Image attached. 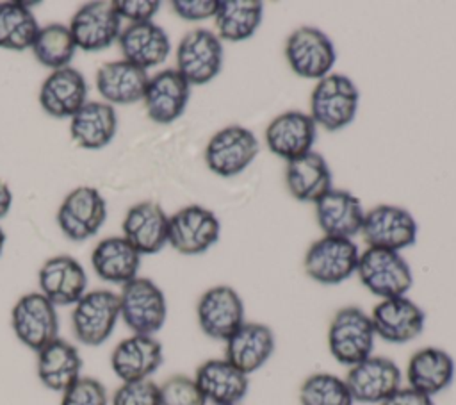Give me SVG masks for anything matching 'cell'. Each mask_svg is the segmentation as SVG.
Masks as SVG:
<instances>
[{"label": "cell", "instance_id": "1", "mask_svg": "<svg viewBox=\"0 0 456 405\" xmlns=\"http://www.w3.org/2000/svg\"><path fill=\"white\" fill-rule=\"evenodd\" d=\"M360 91L342 73H330L317 80L310 95V116L314 123L328 132H337L353 123L358 112Z\"/></svg>", "mask_w": 456, "mask_h": 405}, {"label": "cell", "instance_id": "2", "mask_svg": "<svg viewBox=\"0 0 456 405\" xmlns=\"http://www.w3.org/2000/svg\"><path fill=\"white\" fill-rule=\"evenodd\" d=\"M374 326L365 310L347 305L335 312L328 326V350L338 364L351 368L369 359L374 351Z\"/></svg>", "mask_w": 456, "mask_h": 405}, {"label": "cell", "instance_id": "3", "mask_svg": "<svg viewBox=\"0 0 456 405\" xmlns=\"http://www.w3.org/2000/svg\"><path fill=\"white\" fill-rule=\"evenodd\" d=\"M356 275L362 285L379 300L406 296L413 285V273L401 252L369 248L360 252Z\"/></svg>", "mask_w": 456, "mask_h": 405}, {"label": "cell", "instance_id": "4", "mask_svg": "<svg viewBox=\"0 0 456 405\" xmlns=\"http://www.w3.org/2000/svg\"><path fill=\"white\" fill-rule=\"evenodd\" d=\"M119 318L139 335H155L166 323L167 302L162 289L146 277H135L121 285Z\"/></svg>", "mask_w": 456, "mask_h": 405}, {"label": "cell", "instance_id": "5", "mask_svg": "<svg viewBox=\"0 0 456 405\" xmlns=\"http://www.w3.org/2000/svg\"><path fill=\"white\" fill-rule=\"evenodd\" d=\"M119 319V296L109 289L87 291L71 310V330L84 346H100L114 332Z\"/></svg>", "mask_w": 456, "mask_h": 405}, {"label": "cell", "instance_id": "6", "mask_svg": "<svg viewBox=\"0 0 456 405\" xmlns=\"http://www.w3.org/2000/svg\"><path fill=\"white\" fill-rule=\"evenodd\" d=\"M358 259L360 250L353 239L322 236L308 246L303 268L314 282L337 285L356 273Z\"/></svg>", "mask_w": 456, "mask_h": 405}, {"label": "cell", "instance_id": "7", "mask_svg": "<svg viewBox=\"0 0 456 405\" xmlns=\"http://www.w3.org/2000/svg\"><path fill=\"white\" fill-rule=\"evenodd\" d=\"M285 59L297 77L321 80L331 73L337 62V52L326 32L312 25H303L287 37Z\"/></svg>", "mask_w": 456, "mask_h": 405}, {"label": "cell", "instance_id": "8", "mask_svg": "<svg viewBox=\"0 0 456 405\" xmlns=\"http://www.w3.org/2000/svg\"><path fill=\"white\" fill-rule=\"evenodd\" d=\"M11 326L18 341L37 353L59 337L57 307L39 291L27 293L11 310Z\"/></svg>", "mask_w": 456, "mask_h": 405}, {"label": "cell", "instance_id": "9", "mask_svg": "<svg viewBox=\"0 0 456 405\" xmlns=\"http://www.w3.org/2000/svg\"><path fill=\"white\" fill-rule=\"evenodd\" d=\"M360 234L369 248L401 252L415 244L419 225L404 207L381 203L365 211Z\"/></svg>", "mask_w": 456, "mask_h": 405}, {"label": "cell", "instance_id": "10", "mask_svg": "<svg viewBox=\"0 0 456 405\" xmlns=\"http://www.w3.org/2000/svg\"><path fill=\"white\" fill-rule=\"evenodd\" d=\"M223 68V43L208 29L189 30L176 48V71L191 84L214 80Z\"/></svg>", "mask_w": 456, "mask_h": 405}, {"label": "cell", "instance_id": "11", "mask_svg": "<svg viewBox=\"0 0 456 405\" xmlns=\"http://www.w3.org/2000/svg\"><path fill=\"white\" fill-rule=\"evenodd\" d=\"M258 137L242 125H228L217 130L205 146V162L219 177L242 173L258 155Z\"/></svg>", "mask_w": 456, "mask_h": 405}, {"label": "cell", "instance_id": "12", "mask_svg": "<svg viewBox=\"0 0 456 405\" xmlns=\"http://www.w3.org/2000/svg\"><path fill=\"white\" fill-rule=\"evenodd\" d=\"M221 236L217 216L201 205L178 209L167 219V243L182 255H200L212 248Z\"/></svg>", "mask_w": 456, "mask_h": 405}, {"label": "cell", "instance_id": "13", "mask_svg": "<svg viewBox=\"0 0 456 405\" xmlns=\"http://www.w3.org/2000/svg\"><path fill=\"white\" fill-rule=\"evenodd\" d=\"M354 403L381 405L399 387H403V371L388 357L370 355L351 366L344 376Z\"/></svg>", "mask_w": 456, "mask_h": 405}, {"label": "cell", "instance_id": "14", "mask_svg": "<svg viewBox=\"0 0 456 405\" xmlns=\"http://www.w3.org/2000/svg\"><path fill=\"white\" fill-rule=\"evenodd\" d=\"M196 318L207 337L224 343L246 321L244 302L232 285H214L200 296Z\"/></svg>", "mask_w": 456, "mask_h": 405}, {"label": "cell", "instance_id": "15", "mask_svg": "<svg viewBox=\"0 0 456 405\" xmlns=\"http://www.w3.org/2000/svg\"><path fill=\"white\" fill-rule=\"evenodd\" d=\"M107 219V202L98 189L80 186L66 194L59 211L57 225L71 241H86L98 234Z\"/></svg>", "mask_w": 456, "mask_h": 405}, {"label": "cell", "instance_id": "16", "mask_svg": "<svg viewBox=\"0 0 456 405\" xmlns=\"http://www.w3.org/2000/svg\"><path fill=\"white\" fill-rule=\"evenodd\" d=\"M378 339L406 344L424 332L426 312L408 296L379 300L369 314Z\"/></svg>", "mask_w": 456, "mask_h": 405}, {"label": "cell", "instance_id": "17", "mask_svg": "<svg viewBox=\"0 0 456 405\" xmlns=\"http://www.w3.org/2000/svg\"><path fill=\"white\" fill-rule=\"evenodd\" d=\"M68 27L77 48L100 52L119 39L121 18L112 2H87L73 14Z\"/></svg>", "mask_w": 456, "mask_h": 405}, {"label": "cell", "instance_id": "18", "mask_svg": "<svg viewBox=\"0 0 456 405\" xmlns=\"http://www.w3.org/2000/svg\"><path fill=\"white\" fill-rule=\"evenodd\" d=\"M315 137L317 125L312 116L296 109L273 118L264 134L267 150L287 162L312 152Z\"/></svg>", "mask_w": 456, "mask_h": 405}, {"label": "cell", "instance_id": "19", "mask_svg": "<svg viewBox=\"0 0 456 405\" xmlns=\"http://www.w3.org/2000/svg\"><path fill=\"white\" fill-rule=\"evenodd\" d=\"M274 348L276 337L267 325L258 321H244L224 341V359L249 376L267 364L274 353Z\"/></svg>", "mask_w": 456, "mask_h": 405}, {"label": "cell", "instance_id": "20", "mask_svg": "<svg viewBox=\"0 0 456 405\" xmlns=\"http://www.w3.org/2000/svg\"><path fill=\"white\" fill-rule=\"evenodd\" d=\"M39 293L55 307L75 305L87 291V275L82 264L69 255L45 260L37 273Z\"/></svg>", "mask_w": 456, "mask_h": 405}, {"label": "cell", "instance_id": "21", "mask_svg": "<svg viewBox=\"0 0 456 405\" xmlns=\"http://www.w3.org/2000/svg\"><path fill=\"white\" fill-rule=\"evenodd\" d=\"M164 362V350L157 337L132 334L114 346L110 368L121 382L150 378Z\"/></svg>", "mask_w": 456, "mask_h": 405}, {"label": "cell", "instance_id": "22", "mask_svg": "<svg viewBox=\"0 0 456 405\" xmlns=\"http://www.w3.org/2000/svg\"><path fill=\"white\" fill-rule=\"evenodd\" d=\"M189 96L191 84L176 71V68H167L150 77L142 102L151 121L167 125L183 114Z\"/></svg>", "mask_w": 456, "mask_h": 405}, {"label": "cell", "instance_id": "23", "mask_svg": "<svg viewBox=\"0 0 456 405\" xmlns=\"http://www.w3.org/2000/svg\"><path fill=\"white\" fill-rule=\"evenodd\" d=\"M194 380L210 405H240L249 391V376L224 357L201 362Z\"/></svg>", "mask_w": 456, "mask_h": 405}, {"label": "cell", "instance_id": "24", "mask_svg": "<svg viewBox=\"0 0 456 405\" xmlns=\"http://www.w3.org/2000/svg\"><path fill=\"white\" fill-rule=\"evenodd\" d=\"M167 219L169 216L159 203L139 202L123 218V237L139 255H153L167 244Z\"/></svg>", "mask_w": 456, "mask_h": 405}, {"label": "cell", "instance_id": "25", "mask_svg": "<svg viewBox=\"0 0 456 405\" xmlns=\"http://www.w3.org/2000/svg\"><path fill=\"white\" fill-rule=\"evenodd\" d=\"M314 205L317 225L324 236L353 239L362 232L365 211L353 193L333 187Z\"/></svg>", "mask_w": 456, "mask_h": 405}, {"label": "cell", "instance_id": "26", "mask_svg": "<svg viewBox=\"0 0 456 405\" xmlns=\"http://www.w3.org/2000/svg\"><path fill=\"white\" fill-rule=\"evenodd\" d=\"M456 375L454 359L438 346H424L406 364V385L431 398L449 389Z\"/></svg>", "mask_w": 456, "mask_h": 405}, {"label": "cell", "instance_id": "27", "mask_svg": "<svg viewBox=\"0 0 456 405\" xmlns=\"http://www.w3.org/2000/svg\"><path fill=\"white\" fill-rule=\"evenodd\" d=\"M87 82L84 75L71 68L53 70L41 84L39 103L53 118H71L87 103Z\"/></svg>", "mask_w": 456, "mask_h": 405}, {"label": "cell", "instance_id": "28", "mask_svg": "<svg viewBox=\"0 0 456 405\" xmlns=\"http://www.w3.org/2000/svg\"><path fill=\"white\" fill-rule=\"evenodd\" d=\"M118 43L123 59L142 70L162 64L171 52L169 36L153 21L128 23V27L121 30Z\"/></svg>", "mask_w": 456, "mask_h": 405}, {"label": "cell", "instance_id": "29", "mask_svg": "<svg viewBox=\"0 0 456 405\" xmlns=\"http://www.w3.org/2000/svg\"><path fill=\"white\" fill-rule=\"evenodd\" d=\"M148 80L146 70L125 59L105 62L96 71V89L110 105H128L142 100Z\"/></svg>", "mask_w": 456, "mask_h": 405}, {"label": "cell", "instance_id": "30", "mask_svg": "<svg viewBox=\"0 0 456 405\" xmlns=\"http://www.w3.org/2000/svg\"><path fill=\"white\" fill-rule=\"evenodd\" d=\"M285 184L297 202L315 203L333 189V175L326 159L312 150L306 155L287 162Z\"/></svg>", "mask_w": 456, "mask_h": 405}, {"label": "cell", "instance_id": "31", "mask_svg": "<svg viewBox=\"0 0 456 405\" xmlns=\"http://www.w3.org/2000/svg\"><path fill=\"white\" fill-rule=\"evenodd\" d=\"M36 369L39 382L46 389L62 393L82 376V357L77 346L57 337L37 351Z\"/></svg>", "mask_w": 456, "mask_h": 405}, {"label": "cell", "instance_id": "32", "mask_svg": "<svg viewBox=\"0 0 456 405\" xmlns=\"http://www.w3.org/2000/svg\"><path fill=\"white\" fill-rule=\"evenodd\" d=\"M91 266L102 280L125 285L137 277L141 255L123 236H110L94 246Z\"/></svg>", "mask_w": 456, "mask_h": 405}, {"label": "cell", "instance_id": "33", "mask_svg": "<svg viewBox=\"0 0 456 405\" xmlns=\"http://www.w3.org/2000/svg\"><path fill=\"white\" fill-rule=\"evenodd\" d=\"M69 120L71 139L86 150L107 146L118 128L116 111L105 102H87Z\"/></svg>", "mask_w": 456, "mask_h": 405}, {"label": "cell", "instance_id": "34", "mask_svg": "<svg viewBox=\"0 0 456 405\" xmlns=\"http://www.w3.org/2000/svg\"><path fill=\"white\" fill-rule=\"evenodd\" d=\"M262 20L264 4L258 0H221L214 16L217 37L233 43L253 37Z\"/></svg>", "mask_w": 456, "mask_h": 405}, {"label": "cell", "instance_id": "35", "mask_svg": "<svg viewBox=\"0 0 456 405\" xmlns=\"http://www.w3.org/2000/svg\"><path fill=\"white\" fill-rule=\"evenodd\" d=\"M39 25L21 2H0V48L23 52L32 46Z\"/></svg>", "mask_w": 456, "mask_h": 405}, {"label": "cell", "instance_id": "36", "mask_svg": "<svg viewBox=\"0 0 456 405\" xmlns=\"http://www.w3.org/2000/svg\"><path fill=\"white\" fill-rule=\"evenodd\" d=\"M30 48L34 57L43 66L50 70H61L71 62L77 45L68 25L48 23L45 27H39Z\"/></svg>", "mask_w": 456, "mask_h": 405}, {"label": "cell", "instance_id": "37", "mask_svg": "<svg viewBox=\"0 0 456 405\" xmlns=\"http://www.w3.org/2000/svg\"><path fill=\"white\" fill-rule=\"evenodd\" d=\"M297 396L299 405H354L346 380L326 371L306 376Z\"/></svg>", "mask_w": 456, "mask_h": 405}, {"label": "cell", "instance_id": "38", "mask_svg": "<svg viewBox=\"0 0 456 405\" xmlns=\"http://www.w3.org/2000/svg\"><path fill=\"white\" fill-rule=\"evenodd\" d=\"M159 389L162 405H208L194 376L173 375L166 378Z\"/></svg>", "mask_w": 456, "mask_h": 405}, {"label": "cell", "instance_id": "39", "mask_svg": "<svg viewBox=\"0 0 456 405\" xmlns=\"http://www.w3.org/2000/svg\"><path fill=\"white\" fill-rule=\"evenodd\" d=\"M105 385L93 376H78L66 391L61 393V405H107Z\"/></svg>", "mask_w": 456, "mask_h": 405}, {"label": "cell", "instance_id": "40", "mask_svg": "<svg viewBox=\"0 0 456 405\" xmlns=\"http://www.w3.org/2000/svg\"><path fill=\"white\" fill-rule=\"evenodd\" d=\"M112 405H162L159 385L146 378L137 382H121L112 394Z\"/></svg>", "mask_w": 456, "mask_h": 405}, {"label": "cell", "instance_id": "41", "mask_svg": "<svg viewBox=\"0 0 456 405\" xmlns=\"http://www.w3.org/2000/svg\"><path fill=\"white\" fill-rule=\"evenodd\" d=\"M112 5L121 20H128L130 23H142V21H151V18L159 12L160 2H157V0H114Z\"/></svg>", "mask_w": 456, "mask_h": 405}, {"label": "cell", "instance_id": "42", "mask_svg": "<svg viewBox=\"0 0 456 405\" xmlns=\"http://www.w3.org/2000/svg\"><path fill=\"white\" fill-rule=\"evenodd\" d=\"M219 4V0H173L171 7L185 21H203L216 16Z\"/></svg>", "mask_w": 456, "mask_h": 405}, {"label": "cell", "instance_id": "43", "mask_svg": "<svg viewBox=\"0 0 456 405\" xmlns=\"http://www.w3.org/2000/svg\"><path fill=\"white\" fill-rule=\"evenodd\" d=\"M381 405H435V400L424 393H419L408 385H403Z\"/></svg>", "mask_w": 456, "mask_h": 405}, {"label": "cell", "instance_id": "44", "mask_svg": "<svg viewBox=\"0 0 456 405\" xmlns=\"http://www.w3.org/2000/svg\"><path fill=\"white\" fill-rule=\"evenodd\" d=\"M11 205H12V193H11V187H9L4 180H0V219H2L4 216H7Z\"/></svg>", "mask_w": 456, "mask_h": 405}, {"label": "cell", "instance_id": "45", "mask_svg": "<svg viewBox=\"0 0 456 405\" xmlns=\"http://www.w3.org/2000/svg\"><path fill=\"white\" fill-rule=\"evenodd\" d=\"M4 244H5V232H4L2 227H0V255H2V252H4Z\"/></svg>", "mask_w": 456, "mask_h": 405}]
</instances>
